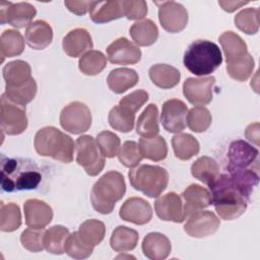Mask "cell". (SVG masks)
<instances>
[{
    "label": "cell",
    "mask_w": 260,
    "mask_h": 260,
    "mask_svg": "<svg viewBox=\"0 0 260 260\" xmlns=\"http://www.w3.org/2000/svg\"><path fill=\"white\" fill-rule=\"evenodd\" d=\"M258 153L257 148L244 140H236L232 142L228 152V172L232 174L253 170L252 165L258 162Z\"/></svg>",
    "instance_id": "cell-10"
},
{
    "label": "cell",
    "mask_w": 260,
    "mask_h": 260,
    "mask_svg": "<svg viewBox=\"0 0 260 260\" xmlns=\"http://www.w3.org/2000/svg\"><path fill=\"white\" fill-rule=\"evenodd\" d=\"M158 5V19L162 28L176 34L183 30L188 23L187 9L176 1L155 2Z\"/></svg>",
    "instance_id": "cell-11"
},
{
    "label": "cell",
    "mask_w": 260,
    "mask_h": 260,
    "mask_svg": "<svg viewBox=\"0 0 260 260\" xmlns=\"http://www.w3.org/2000/svg\"><path fill=\"white\" fill-rule=\"evenodd\" d=\"M53 41V29L45 20H36L26 26L25 42L34 50H44Z\"/></svg>",
    "instance_id": "cell-24"
},
{
    "label": "cell",
    "mask_w": 260,
    "mask_h": 260,
    "mask_svg": "<svg viewBox=\"0 0 260 260\" xmlns=\"http://www.w3.org/2000/svg\"><path fill=\"white\" fill-rule=\"evenodd\" d=\"M139 148L144 158L160 161L167 157L168 145L162 136L156 135L151 138L141 137L139 140Z\"/></svg>",
    "instance_id": "cell-34"
},
{
    "label": "cell",
    "mask_w": 260,
    "mask_h": 260,
    "mask_svg": "<svg viewBox=\"0 0 260 260\" xmlns=\"http://www.w3.org/2000/svg\"><path fill=\"white\" fill-rule=\"evenodd\" d=\"M142 252L151 260L166 259L172 250V245L167 236L160 233H149L142 241Z\"/></svg>",
    "instance_id": "cell-23"
},
{
    "label": "cell",
    "mask_w": 260,
    "mask_h": 260,
    "mask_svg": "<svg viewBox=\"0 0 260 260\" xmlns=\"http://www.w3.org/2000/svg\"><path fill=\"white\" fill-rule=\"evenodd\" d=\"M129 31L135 44L142 47L154 44L158 38V28L151 19L136 21L131 25Z\"/></svg>",
    "instance_id": "cell-30"
},
{
    "label": "cell",
    "mask_w": 260,
    "mask_h": 260,
    "mask_svg": "<svg viewBox=\"0 0 260 260\" xmlns=\"http://www.w3.org/2000/svg\"><path fill=\"white\" fill-rule=\"evenodd\" d=\"M44 229L28 228L20 235V243L24 249L30 252H40L45 249Z\"/></svg>",
    "instance_id": "cell-47"
},
{
    "label": "cell",
    "mask_w": 260,
    "mask_h": 260,
    "mask_svg": "<svg viewBox=\"0 0 260 260\" xmlns=\"http://www.w3.org/2000/svg\"><path fill=\"white\" fill-rule=\"evenodd\" d=\"M219 224V218L212 211L202 209L188 216L184 231L192 238H205L214 234Z\"/></svg>",
    "instance_id": "cell-15"
},
{
    "label": "cell",
    "mask_w": 260,
    "mask_h": 260,
    "mask_svg": "<svg viewBox=\"0 0 260 260\" xmlns=\"http://www.w3.org/2000/svg\"><path fill=\"white\" fill-rule=\"evenodd\" d=\"M175 156L181 160H188L199 152L198 140L188 133H178L172 138Z\"/></svg>",
    "instance_id": "cell-33"
},
{
    "label": "cell",
    "mask_w": 260,
    "mask_h": 260,
    "mask_svg": "<svg viewBox=\"0 0 260 260\" xmlns=\"http://www.w3.org/2000/svg\"><path fill=\"white\" fill-rule=\"evenodd\" d=\"M41 181L42 175L34 161L1 155V186L3 191L32 190L39 186Z\"/></svg>",
    "instance_id": "cell-2"
},
{
    "label": "cell",
    "mask_w": 260,
    "mask_h": 260,
    "mask_svg": "<svg viewBox=\"0 0 260 260\" xmlns=\"http://www.w3.org/2000/svg\"><path fill=\"white\" fill-rule=\"evenodd\" d=\"M254 65V59L249 54L243 61L232 65H226V71L233 79L237 81H246L251 76Z\"/></svg>",
    "instance_id": "cell-48"
},
{
    "label": "cell",
    "mask_w": 260,
    "mask_h": 260,
    "mask_svg": "<svg viewBox=\"0 0 260 260\" xmlns=\"http://www.w3.org/2000/svg\"><path fill=\"white\" fill-rule=\"evenodd\" d=\"M107 55L111 63L120 65L136 64L141 59L138 46L126 38H119L111 43L107 48Z\"/></svg>",
    "instance_id": "cell-16"
},
{
    "label": "cell",
    "mask_w": 260,
    "mask_h": 260,
    "mask_svg": "<svg viewBox=\"0 0 260 260\" xmlns=\"http://www.w3.org/2000/svg\"><path fill=\"white\" fill-rule=\"evenodd\" d=\"M186 122L191 131L201 133L209 128L212 117L208 109L203 106H196L188 111Z\"/></svg>",
    "instance_id": "cell-41"
},
{
    "label": "cell",
    "mask_w": 260,
    "mask_h": 260,
    "mask_svg": "<svg viewBox=\"0 0 260 260\" xmlns=\"http://www.w3.org/2000/svg\"><path fill=\"white\" fill-rule=\"evenodd\" d=\"M65 253L74 259H84L92 254L93 247L85 244L79 237L78 232L69 234L64 247Z\"/></svg>",
    "instance_id": "cell-44"
},
{
    "label": "cell",
    "mask_w": 260,
    "mask_h": 260,
    "mask_svg": "<svg viewBox=\"0 0 260 260\" xmlns=\"http://www.w3.org/2000/svg\"><path fill=\"white\" fill-rule=\"evenodd\" d=\"M21 225V213L19 206L13 202L4 204L1 202L0 230L5 233L16 231Z\"/></svg>",
    "instance_id": "cell-40"
},
{
    "label": "cell",
    "mask_w": 260,
    "mask_h": 260,
    "mask_svg": "<svg viewBox=\"0 0 260 260\" xmlns=\"http://www.w3.org/2000/svg\"><path fill=\"white\" fill-rule=\"evenodd\" d=\"M91 4L92 1H64L67 9L76 15H84L90 9Z\"/></svg>",
    "instance_id": "cell-51"
},
{
    "label": "cell",
    "mask_w": 260,
    "mask_h": 260,
    "mask_svg": "<svg viewBox=\"0 0 260 260\" xmlns=\"http://www.w3.org/2000/svg\"><path fill=\"white\" fill-rule=\"evenodd\" d=\"M258 181L259 176L256 170L219 175L209 186L211 204L219 217L233 220L241 216L246 211L250 196Z\"/></svg>",
    "instance_id": "cell-1"
},
{
    "label": "cell",
    "mask_w": 260,
    "mask_h": 260,
    "mask_svg": "<svg viewBox=\"0 0 260 260\" xmlns=\"http://www.w3.org/2000/svg\"><path fill=\"white\" fill-rule=\"evenodd\" d=\"M156 215L165 221L183 222L186 217L183 210L182 198L175 192H169L154 202Z\"/></svg>",
    "instance_id": "cell-17"
},
{
    "label": "cell",
    "mask_w": 260,
    "mask_h": 260,
    "mask_svg": "<svg viewBox=\"0 0 260 260\" xmlns=\"http://www.w3.org/2000/svg\"><path fill=\"white\" fill-rule=\"evenodd\" d=\"M214 76L189 77L183 83V93L188 102L194 106H205L213 98Z\"/></svg>",
    "instance_id": "cell-13"
},
{
    "label": "cell",
    "mask_w": 260,
    "mask_h": 260,
    "mask_svg": "<svg viewBox=\"0 0 260 260\" xmlns=\"http://www.w3.org/2000/svg\"><path fill=\"white\" fill-rule=\"evenodd\" d=\"M76 161L87 175L94 177L99 175L106 164L105 156L100 151L96 140L90 135H81L75 141Z\"/></svg>",
    "instance_id": "cell-7"
},
{
    "label": "cell",
    "mask_w": 260,
    "mask_h": 260,
    "mask_svg": "<svg viewBox=\"0 0 260 260\" xmlns=\"http://www.w3.org/2000/svg\"><path fill=\"white\" fill-rule=\"evenodd\" d=\"M118 158L126 168L136 167L143 158L140 152L139 144L135 141H125L118 152Z\"/></svg>",
    "instance_id": "cell-46"
},
{
    "label": "cell",
    "mask_w": 260,
    "mask_h": 260,
    "mask_svg": "<svg viewBox=\"0 0 260 260\" xmlns=\"http://www.w3.org/2000/svg\"><path fill=\"white\" fill-rule=\"evenodd\" d=\"M25 223L29 228L44 229L53 218L51 206L40 199H27L23 204Z\"/></svg>",
    "instance_id": "cell-19"
},
{
    "label": "cell",
    "mask_w": 260,
    "mask_h": 260,
    "mask_svg": "<svg viewBox=\"0 0 260 260\" xmlns=\"http://www.w3.org/2000/svg\"><path fill=\"white\" fill-rule=\"evenodd\" d=\"M107 66V57L101 51L90 50L84 53L79 61L78 68L79 70L89 76L100 74Z\"/></svg>",
    "instance_id": "cell-37"
},
{
    "label": "cell",
    "mask_w": 260,
    "mask_h": 260,
    "mask_svg": "<svg viewBox=\"0 0 260 260\" xmlns=\"http://www.w3.org/2000/svg\"><path fill=\"white\" fill-rule=\"evenodd\" d=\"M0 125L7 135H18L27 127L25 106L10 101L5 93L0 99Z\"/></svg>",
    "instance_id": "cell-8"
},
{
    "label": "cell",
    "mask_w": 260,
    "mask_h": 260,
    "mask_svg": "<svg viewBox=\"0 0 260 260\" xmlns=\"http://www.w3.org/2000/svg\"><path fill=\"white\" fill-rule=\"evenodd\" d=\"M34 145L41 156H50L65 164L73 160L75 144L72 138L56 127L48 126L40 129L35 135Z\"/></svg>",
    "instance_id": "cell-3"
},
{
    "label": "cell",
    "mask_w": 260,
    "mask_h": 260,
    "mask_svg": "<svg viewBox=\"0 0 260 260\" xmlns=\"http://www.w3.org/2000/svg\"><path fill=\"white\" fill-rule=\"evenodd\" d=\"M80 239L87 245L94 247L102 243L106 235V226L98 219H87L78 229Z\"/></svg>",
    "instance_id": "cell-38"
},
{
    "label": "cell",
    "mask_w": 260,
    "mask_h": 260,
    "mask_svg": "<svg viewBox=\"0 0 260 260\" xmlns=\"http://www.w3.org/2000/svg\"><path fill=\"white\" fill-rule=\"evenodd\" d=\"M245 135L250 141H252L256 145H259V123L256 122V123L250 124L246 128Z\"/></svg>",
    "instance_id": "cell-52"
},
{
    "label": "cell",
    "mask_w": 260,
    "mask_h": 260,
    "mask_svg": "<svg viewBox=\"0 0 260 260\" xmlns=\"http://www.w3.org/2000/svg\"><path fill=\"white\" fill-rule=\"evenodd\" d=\"M96 142L103 156L111 158L118 155L121 141L115 133L107 130L102 131L96 136Z\"/></svg>",
    "instance_id": "cell-45"
},
{
    "label": "cell",
    "mask_w": 260,
    "mask_h": 260,
    "mask_svg": "<svg viewBox=\"0 0 260 260\" xmlns=\"http://www.w3.org/2000/svg\"><path fill=\"white\" fill-rule=\"evenodd\" d=\"M148 93L144 89H137L122 98L119 106L135 114L148 101Z\"/></svg>",
    "instance_id": "cell-49"
},
{
    "label": "cell",
    "mask_w": 260,
    "mask_h": 260,
    "mask_svg": "<svg viewBox=\"0 0 260 260\" xmlns=\"http://www.w3.org/2000/svg\"><path fill=\"white\" fill-rule=\"evenodd\" d=\"M184 65L193 74L204 76L216 70L222 56L219 47L207 40H197L189 45L184 54Z\"/></svg>",
    "instance_id": "cell-5"
},
{
    "label": "cell",
    "mask_w": 260,
    "mask_h": 260,
    "mask_svg": "<svg viewBox=\"0 0 260 260\" xmlns=\"http://www.w3.org/2000/svg\"><path fill=\"white\" fill-rule=\"evenodd\" d=\"M69 236V231L63 225H53L45 231L44 246L45 249L52 254H63L65 242Z\"/></svg>",
    "instance_id": "cell-36"
},
{
    "label": "cell",
    "mask_w": 260,
    "mask_h": 260,
    "mask_svg": "<svg viewBox=\"0 0 260 260\" xmlns=\"http://www.w3.org/2000/svg\"><path fill=\"white\" fill-rule=\"evenodd\" d=\"M38 86L35 78H31L27 83L19 87H5V94L15 104L25 106L30 103L37 94Z\"/></svg>",
    "instance_id": "cell-43"
},
{
    "label": "cell",
    "mask_w": 260,
    "mask_h": 260,
    "mask_svg": "<svg viewBox=\"0 0 260 260\" xmlns=\"http://www.w3.org/2000/svg\"><path fill=\"white\" fill-rule=\"evenodd\" d=\"M122 8L124 16L131 20L141 19L147 14V4L143 0H123Z\"/></svg>",
    "instance_id": "cell-50"
},
{
    "label": "cell",
    "mask_w": 260,
    "mask_h": 260,
    "mask_svg": "<svg viewBox=\"0 0 260 260\" xmlns=\"http://www.w3.org/2000/svg\"><path fill=\"white\" fill-rule=\"evenodd\" d=\"M120 217L134 224L142 225L150 221L152 217V209L145 199L140 197L128 198L120 208Z\"/></svg>",
    "instance_id": "cell-18"
},
{
    "label": "cell",
    "mask_w": 260,
    "mask_h": 260,
    "mask_svg": "<svg viewBox=\"0 0 260 260\" xmlns=\"http://www.w3.org/2000/svg\"><path fill=\"white\" fill-rule=\"evenodd\" d=\"M248 1H218V4L226 12H234L240 7L248 4Z\"/></svg>",
    "instance_id": "cell-53"
},
{
    "label": "cell",
    "mask_w": 260,
    "mask_h": 260,
    "mask_svg": "<svg viewBox=\"0 0 260 260\" xmlns=\"http://www.w3.org/2000/svg\"><path fill=\"white\" fill-rule=\"evenodd\" d=\"M136 132L141 137L151 138L158 134V109L156 105L149 104L138 117Z\"/></svg>",
    "instance_id": "cell-29"
},
{
    "label": "cell",
    "mask_w": 260,
    "mask_h": 260,
    "mask_svg": "<svg viewBox=\"0 0 260 260\" xmlns=\"http://www.w3.org/2000/svg\"><path fill=\"white\" fill-rule=\"evenodd\" d=\"M131 186L150 198L158 197L169 184V173L159 166L140 165L129 171Z\"/></svg>",
    "instance_id": "cell-6"
},
{
    "label": "cell",
    "mask_w": 260,
    "mask_h": 260,
    "mask_svg": "<svg viewBox=\"0 0 260 260\" xmlns=\"http://www.w3.org/2000/svg\"><path fill=\"white\" fill-rule=\"evenodd\" d=\"M138 233L125 225L117 226L111 236L110 245L115 252H127L132 251L138 244Z\"/></svg>",
    "instance_id": "cell-31"
},
{
    "label": "cell",
    "mask_w": 260,
    "mask_h": 260,
    "mask_svg": "<svg viewBox=\"0 0 260 260\" xmlns=\"http://www.w3.org/2000/svg\"><path fill=\"white\" fill-rule=\"evenodd\" d=\"M181 195L184 200L183 210L185 217H188L192 213L202 210L211 204L210 192L197 184H192L187 187Z\"/></svg>",
    "instance_id": "cell-21"
},
{
    "label": "cell",
    "mask_w": 260,
    "mask_h": 260,
    "mask_svg": "<svg viewBox=\"0 0 260 260\" xmlns=\"http://www.w3.org/2000/svg\"><path fill=\"white\" fill-rule=\"evenodd\" d=\"M191 174L195 179L209 187L219 176V167L213 158L201 156L191 166Z\"/></svg>",
    "instance_id": "cell-32"
},
{
    "label": "cell",
    "mask_w": 260,
    "mask_h": 260,
    "mask_svg": "<svg viewBox=\"0 0 260 260\" xmlns=\"http://www.w3.org/2000/svg\"><path fill=\"white\" fill-rule=\"evenodd\" d=\"M126 192V184L122 174L110 171L104 174L92 186L90 201L92 207L102 214L113 211L116 202L123 198Z\"/></svg>",
    "instance_id": "cell-4"
},
{
    "label": "cell",
    "mask_w": 260,
    "mask_h": 260,
    "mask_svg": "<svg viewBox=\"0 0 260 260\" xmlns=\"http://www.w3.org/2000/svg\"><path fill=\"white\" fill-rule=\"evenodd\" d=\"M5 87H19L27 83L31 77V69L27 62L15 60L8 62L3 67Z\"/></svg>",
    "instance_id": "cell-25"
},
{
    "label": "cell",
    "mask_w": 260,
    "mask_h": 260,
    "mask_svg": "<svg viewBox=\"0 0 260 260\" xmlns=\"http://www.w3.org/2000/svg\"><path fill=\"white\" fill-rule=\"evenodd\" d=\"M187 114L188 108L183 101L177 99L166 101L162 105L160 115L162 127L168 132L180 133L187 126Z\"/></svg>",
    "instance_id": "cell-14"
},
{
    "label": "cell",
    "mask_w": 260,
    "mask_h": 260,
    "mask_svg": "<svg viewBox=\"0 0 260 260\" xmlns=\"http://www.w3.org/2000/svg\"><path fill=\"white\" fill-rule=\"evenodd\" d=\"M139 80L135 70L130 68H116L112 70L107 78L109 88L115 93H123L135 86Z\"/></svg>",
    "instance_id": "cell-27"
},
{
    "label": "cell",
    "mask_w": 260,
    "mask_h": 260,
    "mask_svg": "<svg viewBox=\"0 0 260 260\" xmlns=\"http://www.w3.org/2000/svg\"><path fill=\"white\" fill-rule=\"evenodd\" d=\"M24 50V39L22 35L15 29H6L0 38V52L2 61L4 58H10L20 55Z\"/></svg>",
    "instance_id": "cell-35"
},
{
    "label": "cell",
    "mask_w": 260,
    "mask_h": 260,
    "mask_svg": "<svg viewBox=\"0 0 260 260\" xmlns=\"http://www.w3.org/2000/svg\"><path fill=\"white\" fill-rule=\"evenodd\" d=\"M93 43L90 34L85 28H74L70 30L62 41V48L69 57H79L92 49Z\"/></svg>",
    "instance_id": "cell-22"
},
{
    "label": "cell",
    "mask_w": 260,
    "mask_h": 260,
    "mask_svg": "<svg viewBox=\"0 0 260 260\" xmlns=\"http://www.w3.org/2000/svg\"><path fill=\"white\" fill-rule=\"evenodd\" d=\"M89 16L95 23H105L123 17L122 1H92Z\"/></svg>",
    "instance_id": "cell-26"
},
{
    "label": "cell",
    "mask_w": 260,
    "mask_h": 260,
    "mask_svg": "<svg viewBox=\"0 0 260 260\" xmlns=\"http://www.w3.org/2000/svg\"><path fill=\"white\" fill-rule=\"evenodd\" d=\"M236 26L247 35H255L259 30V9L245 8L235 16Z\"/></svg>",
    "instance_id": "cell-42"
},
{
    "label": "cell",
    "mask_w": 260,
    "mask_h": 260,
    "mask_svg": "<svg viewBox=\"0 0 260 260\" xmlns=\"http://www.w3.org/2000/svg\"><path fill=\"white\" fill-rule=\"evenodd\" d=\"M37 10L28 2H0V19L1 23H9L16 28H22L29 25L36 16Z\"/></svg>",
    "instance_id": "cell-12"
},
{
    "label": "cell",
    "mask_w": 260,
    "mask_h": 260,
    "mask_svg": "<svg viewBox=\"0 0 260 260\" xmlns=\"http://www.w3.org/2000/svg\"><path fill=\"white\" fill-rule=\"evenodd\" d=\"M226 61V65H232L243 61L248 55V47L244 40L232 30L224 31L218 39Z\"/></svg>",
    "instance_id": "cell-20"
},
{
    "label": "cell",
    "mask_w": 260,
    "mask_h": 260,
    "mask_svg": "<svg viewBox=\"0 0 260 260\" xmlns=\"http://www.w3.org/2000/svg\"><path fill=\"white\" fill-rule=\"evenodd\" d=\"M61 127L72 134H81L91 125L89 108L81 102H72L65 106L60 113Z\"/></svg>",
    "instance_id": "cell-9"
},
{
    "label": "cell",
    "mask_w": 260,
    "mask_h": 260,
    "mask_svg": "<svg viewBox=\"0 0 260 260\" xmlns=\"http://www.w3.org/2000/svg\"><path fill=\"white\" fill-rule=\"evenodd\" d=\"M135 123V114L118 106H115L109 113L110 126L119 132H130Z\"/></svg>",
    "instance_id": "cell-39"
},
{
    "label": "cell",
    "mask_w": 260,
    "mask_h": 260,
    "mask_svg": "<svg viewBox=\"0 0 260 260\" xmlns=\"http://www.w3.org/2000/svg\"><path fill=\"white\" fill-rule=\"evenodd\" d=\"M148 73L153 84L164 89L175 87L181 79L180 71L168 64H154Z\"/></svg>",
    "instance_id": "cell-28"
}]
</instances>
